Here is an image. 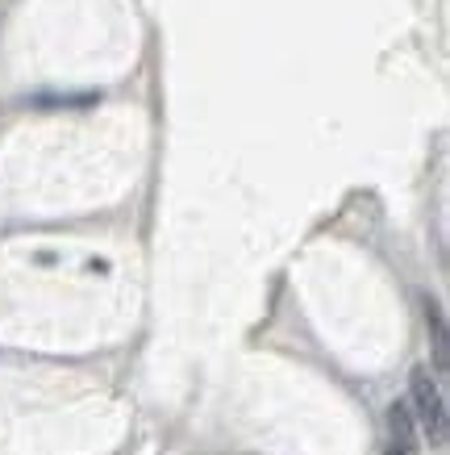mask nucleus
Listing matches in <instances>:
<instances>
[{"label": "nucleus", "instance_id": "nucleus-1", "mask_svg": "<svg viewBox=\"0 0 450 455\" xmlns=\"http://www.w3.org/2000/svg\"><path fill=\"white\" fill-rule=\"evenodd\" d=\"M409 414L417 422L425 439L434 447H446V397H442V385H438L430 368H413L409 376Z\"/></svg>", "mask_w": 450, "mask_h": 455}, {"label": "nucleus", "instance_id": "nucleus-2", "mask_svg": "<svg viewBox=\"0 0 450 455\" xmlns=\"http://www.w3.org/2000/svg\"><path fill=\"white\" fill-rule=\"evenodd\" d=\"M388 430H392L388 455H417V422H413L405 401H392V410H388Z\"/></svg>", "mask_w": 450, "mask_h": 455}, {"label": "nucleus", "instance_id": "nucleus-3", "mask_svg": "<svg viewBox=\"0 0 450 455\" xmlns=\"http://www.w3.org/2000/svg\"><path fill=\"white\" fill-rule=\"evenodd\" d=\"M425 326H430V334H434V368H438V376H446V368H450L446 317H442V309H438L434 301H425Z\"/></svg>", "mask_w": 450, "mask_h": 455}]
</instances>
